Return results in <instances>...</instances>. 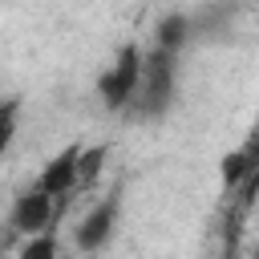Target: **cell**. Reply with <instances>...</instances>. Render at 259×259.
<instances>
[{
    "mask_svg": "<svg viewBox=\"0 0 259 259\" xmlns=\"http://www.w3.org/2000/svg\"><path fill=\"white\" fill-rule=\"evenodd\" d=\"M53 202H57V194H49L45 186H32L28 194L16 198V206H12V214H8V227L20 231V235H36V231H45L49 219H53Z\"/></svg>",
    "mask_w": 259,
    "mask_h": 259,
    "instance_id": "obj_3",
    "label": "cell"
},
{
    "mask_svg": "<svg viewBox=\"0 0 259 259\" xmlns=\"http://www.w3.org/2000/svg\"><path fill=\"white\" fill-rule=\"evenodd\" d=\"M142 73H146V57H142L134 45H121L117 65L97 77V97H101L109 109H125V105L138 97V89H142Z\"/></svg>",
    "mask_w": 259,
    "mask_h": 259,
    "instance_id": "obj_1",
    "label": "cell"
},
{
    "mask_svg": "<svg viewBox=\"0 0 259 259\" xmlns=\"http://www.w3.org/2000/svg\"><path fill=\"white\" fill-rule=\"evenodd\" d=\"M53 255H57V239L53 235H40V231L20 247V259H53Z\"/></svg>",
    "mask_w": 259,
    "mask_h": 259,
    "instance_id": "obj_8",
    "label": "cell"
},
{
    "mask_svg": "<svg viewBox=\"0 0 259 259\" xmlns=\"http://www.w3.org/2000/svg\"><path fill=\"white\" fill-rule=\"evenodd\" d=\"M170 89H174V53H170V49H162V45H154V53L146 57L142 89H138V97H134L130 105H134L142 117L162 113V109H166V101H170Z\"/></svg>",
    "mask_w": 259,
    "mask_h": 259,
    "instance_id": "obj_2",
    "label": "cell"
},
{
    "mask_svg": "<svg viewBox=\"0 0 259 259\" xmlns=\"http://www.w3.org/2000/svg\"><path fill=\"white\" fill-rule=\"evenodd\" d=\"M259 162V138L251 142V146H243V150H231L227 158H223V166H219V174H223V186H239L247 174H251V166Z\"/></svg>",
    "mask_w": 259,
    "mask_h": 259,
    "instance_id": "obj_6",
    "label": "cell"
},
{
    "mask_svg": "<svg viewBox=\"0 0 259 259\" xmlns=\"http://www.w3.org/2000/svg\"><path fill=\"white\" fill-rule=\"evenodd\" d=\"M77 182H81V150H77V146L61 150V154L45 166V174L36 178V186H45V190H49V194H57V198H65Z\"/></svg>",
    "mask_w": 259,
    "mask_h": 259,
    "instance_id": "obj_4",
    "label": "cell"
},
{
    "mask_svg": "<svg viewBox=\"0 0 259 259\" xmlns=\"http://www.w3.org/2000/svg\"><path fill=\"white\" fill-rule=\"evenodd\" d=\"M186 36H190V20H186L182 12L162 16L158 28H154V45H162V49H170V53H178V49L186 45Z\"/></svg>",
    "mask_w": 259,
    "mask_h": 259,
    "instance_id": "obj_7",
    "label": "cell"
},
{
    "mask_svg": "<svg viewBox=\"0 0 259 259\" xmlns=\"http://www.w3.org/2000/svg\"><path fill=\"white\" fill-rule=\"evenodd\" d=\"M12 134H16V97H8V101H4V109H0V142L8 146V142H12Z\"/></svg>",
    "mask_w": 259,
    "mask_h": 259,
    "instance_id": "obj_9",
    "label": "cell"
},
{
    "mask_svg": "<svg viewBox=\"0 0 259 259\" xmlns=\"http://www.w3.org/2000/svg\"><path fill=\"white\" fill-rule=\"evenodd\" d=\"M113 219H117V198L97 202V206L81 219V227H77V251H97V247H105L109 235H113Z\"/></svg>",
    "mask_w": 259,
    "mask_h": 259,
    "instance_id": "obj_5",
    "label": "cell"
},
{
    "mask_svg": "<svg viewBox=\"0 0 259 259\" xmlns=\"http://www.w3.org/2000/svg\"><path fill=\"white\" fill-rule=\"evenodd\" d=\"M101 162H105V146H89V150H81V178H93V174L101 170Z\"/></svg>",
    "mask_w": 259,
    "mask_h": 259,
    "instance_id": "obj_10",
    "label": "cell"
}]
</instances>
